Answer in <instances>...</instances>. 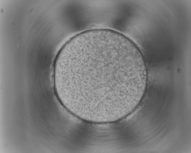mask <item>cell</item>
Returning a JSON list of instances; mask_svg holds the SVG:
<instances>
[{
    "label": "cell",
    "instance_id": "obj_1",
    "mask_svg": "<svg viewBox=\"0 0 191 153\" xmlns=\"http://www.w3.org/2000/svg\"><path fill=\"white\" fill-rule=\"evenodd\" d=\"M140 53L122 43L94 40L76 47L68 63L71 98L95 108L118 104L133 94L142 78Z\"/></svg>",
    "mask_w": 191,
    "mask_h": 153
}]
</instances>
